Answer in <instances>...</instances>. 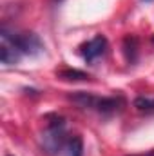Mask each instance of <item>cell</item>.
Returning <instances> with one entry per match:
<instances>
[{"label": "cell", "instance_id": "cell-2", "mask_svg": "<svg viewBox=\"0 0 154 156\" xmlns=\"http://www.w3.org/2000/svg\"><path fill=\"white\" fill-rule=\"evenodd\" d=\"M2 40L15 45L20 55L37 56L44 53V42L35 33H7V29H2Z\"/></svg>", "mask_w": 154, "mask_h": 156}, {"label": "cell", "instance_id": "cell-5", "mask_svg": "<svg viewBox=\"0 0 154 156\" xmlns=\"http://www.w3.org/2000/svg\"><path fill=\"white\" fill-rule=\"evenodd\" d=\"M0 60L4 66H13L20 60V53L16 51L15 45H11L9 42H4L0 47Z\"/></svg>", "mask_w": 154, "mask_h": 156}, {"label": "cell", "instance_id": "cell-4", "mask_svg": "<svg viewBox=\"0 0 154 156\" xmlns=\"http://www.w3.org/2000/svg\"><path fill=\"white\" fill-rule=\"evenodd\" d=\"M107 47H109L107 38L102 37V35H98V37H94L93 40H89L87 44L82 45V55H83L85 62L91 64V62H94L96 58L103 56V55L107 53Z\"/></svg>", "mask_w": 154, "mask_h": 156}, {"label": "cell", "instance_id": "cell-7", "mask_svg": "<svg viewBox=\"0 0 154 156\" xmlns=\"http://www.w3.org/2000/svg\"><path fill=\"white\" fill-rule=\"evenodd\" d=\"M123 49H125V56H127V60L129 62H134L136 60V49H138V40L134 38V37H127V38L123 40Z\"/></svg>", "mask_w": 154, "mask_h": 156}, {"label": "cell", "instance_id": "cell-8", "mask_svg": "<svg viewBox=\"0 0 154 156\" xmlns=\"http://www.w3.org/2000/svg\"><path fill=\"white\" fill-rule=\"evenodd\" d=\"M60 76L65 78V80H87L89 75L76 71V69H64V71H60Z\"/></svg>", "mask_w": 154, "mask_h": 156}, {"label": "cell", "instance_id": "cell-3", "mask_svg": "<svg viewBox=\"0 0 154 156\" xmlns=\"http://www.w3.org/2000/svg\"><path fill=\"white\" fill-rule=\"evenodd\" d=\"M65 144H67L65 142V122H64V118L54 116L47 123V129L44 131L42 147L45 149L47 154H54L62 147H65Z\"/></svg>", "mask_w": 154, "mask_h": 156}, {"label": "cell", "instance_id": "cell-1", "mask_svg": "<svg viewBox=\"0 0 154 156\" xmlns=\"http://www.w3.org/2000/svg\"><path fill=\"white\" fill-rule=\"evenodd\" d=\"M71 102H75L78 107L82 109H93V111H98V113H103V115H113L118 113L125 107V100L121 96H94L91 93H83V91H78L75 94L69 96Z\"/></svg>", "mask_w": 154, "mask_h": 156}, {"label": "cell", "instance_id": "cell-9", "mask_svg": "<svg viewBox=\"0 0 154 156\" xmlns=\"http://www.w3.org/2000/svg\"><path fill=\"white\" fill-rule=\"evenodd\" d=\"M131 156H154V151H147V153H142V154H131Z\"/></svg>", "mask_w": 154, "mask_h": 156}, {"label": "cell", "instance_id": "cell-6", "mask_svg": "<svg viewBox=\"0 0 154 156\" xmlns=\"http://www.w3.org/2000/svg\"><path fill=\"white\" fill-rule=\"evenodd\" d=\"M65 154L67 156H82L83 154V144L80 136H73L65 144Z\"/></svg>", "mask_w": 154, "mask_h": 156}]
</instances>
